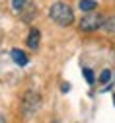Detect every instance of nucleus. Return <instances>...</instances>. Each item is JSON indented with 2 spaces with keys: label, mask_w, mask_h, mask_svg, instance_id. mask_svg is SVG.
Segmentation results:
<instances>
[{
  "label": "nucleus",
  "mask_w": 115,
  "mask_h": 123,
  "mask_svg": "<svg viewBox=\"0 0 115 123\" xmlns=\"http://www.w3.org/2000/svg\"><path fill=\"white\" fill-rule=\"evenodd\" d=\"M80 10H84V12H94L96 10V6H97V2L96 0H80Z\"/></svg>",
  "instance_id": "nucleus-7"
},
{
  "label": "nucleus",
  "mask_w": 115,
  "mask_h": 123,
  "mask_svg": "<svg viewBox=\"0 0 115 123\" xmlns=\"http://www.w3.org/2000/svg\"><path fill=\"white\" fill-rule=\"evenodd\" d=\"M39 43H41V31L39 29H29V33H27V37H25V45L29 49H37L39 47Z\"/></svg>",
  "instance_id": "nucleus-4"
},
{
  "label": "nucleus",
  "mask_w": 115,
  "mask_h": 123,
  "mask_svg": "<svg viewBox=\"0 0 115 123\" xmlns=\"http://www.w3.org/2000/svg\"><path fill=\"white\" fill-rule=\"evenodd\" d=\"M27 6V0H12V10L14 12H22Z\"/></svg>",
  "instance_id": "nucleus-8"
},
{
  "label": "nucleus",
  "mask_w": 115,
  "mask_h": 123,
  "mask_svg": "<svg viewBox=\"0 0 115 123\" xmlns=\"http://www.w3.org/2000/svg\"><path fill=\"white\" fill-rule=\"evenodd\" d=\"M102 22H103V16H100L96 12H86V16L78 22V29L82 33H92L102 27Z\"/></svg>",
  "instance_id": "nucleus-2"
},
{
  "label": "nucleus",
  "mask_w": 115,
  "mask_h": 123,
  "mask_svg": "<svg viewBox=\"0 0 115 123\" xmlns=\"http://www.w3.org/2000/svg\"><path fill=\"white\" fill-rule=\"evenodd\" d=\"M102 29L107 33H113L115 31V16H109V18H103L102 22Z\"/></svg>",
  "instance_id": "nucleus-6"
},
{
  "label": "nucleus",
  "mask_w": 115,
  "mask_h": 123,
  "mask_svg": "<svg viewBox=\"0 0 115 123\" xmlns=\"http://www.w3.org/2000/svg\"><path fill=\"white\" fill-rule=\"evenodd\" d=\"M113 98H115V96H113ZM113 104H115V100H113Z\"/></svg>",
  "instance_id": "nucleus-14"
},
{
  "label": "nucleus",
  "mask_w": 115,
  "mask_h": 123,
  "mask_svg": "<svg viewBox=\"0 0 115 123\" xmlns=\"http://www.w3.org/2000/svg\"><path fill=\"white\" fill-rule=\"evenodd\" d=\"M82 74H84V78H86L88 84H94V82H96V74H94L92 68H84V70H82Z\"/></svg>",
  "instance_id": "nucleus-9"
},
{
  "label": "nucleus",
  "mask_w": 115,
  "mask_h": 123,
  "mask_svg": "<svg viewBox=\"0 0 115 123\" xmlns=\"http://www.w3.org/2000/svg\"><path fill=\"white\" fill-rule=\"evenodd\" d=\"M39 104H41V98H39L37 92H25L24 102H22V111H24V115H25V117L33 115L35 110L39 107Z\"/></svg>",
  "instance_id": "nucleus-3"
},
{
  "label": "nucleus",
  "mask_w": 115,
  "mask_h": 123,
  "mask_svg": "<svg viewBox=\"0 0 115 123\" xmlns=\"http://www.w3.org/2000/svg\"><path fill=\"white\" fill-rule=\"evenodd\" d=\"M33 16H35V8H31V12H29V10H27V12H24L22 20H24V22H31V20H33Z\"/></svg>",
  "instance_id": "nucleus-11"
},
{
  "label": "nucleus",
  "mask_w": 115,
  "mask_h": 123,
  "mask_svg": "<svg viewBox=\"0 0 115 123\" xmlns=\"http://www.w3.org/2000/svg\"><path fill=\"white\" fill-rule=\"evenodd\" d=\"M51 123H61V121H59V119H53V121H51Z\"/></svg>",
  "instance_id": "nucleus-13"
},
{
  "label": "nucleus",
  "mask_w": 115,
  "mask_h": 123,
  "mask_svg": "<svg viewBox=\"0 0 115 123\" xmlns=\"http://www.w3.org/2000/svg\"><path fill=\"white\" fill-rule=\"evenodd\" d=\"M12 59H14V63L18 65V67H25L27 65V55L22 51V49H12Z\"/></svg>",
  "instance_id": "nucleus-5"
},
{
  "label": "nucleus",
  "mask_w": 115,
  "mask_h": 123,
  "mask_svg": "<svg viewBox=\"0 0 115 123\" xmlns=\"http://www.w3.org/2000/svg\"><path fill=\"white\" fill-rule=\"evenodd\" d=\"M49 16L61 27H68L74 24V12L67 2H55L51 6V10H49Z\"/></svg>",
  "instance_id": "nucleus-1"
},
{
  "label": "nucleus",
  "mask_w": 115,
  "mask_h": 123,
  "mask_svg": "<svg viewBox=\"0 0 115 123\" xmlns=\"http://www.w3.org/2000/svg\"><path fill=\"white\" fill-rule=\"evenodd\" d=\"M100 82H102L103 86H107V84L111 82V70H107V68H105V70L100 74Z\"/></svg>",
  "instance_id": "nucleus-10"
},
{
  "label": "nucleus",
  "mask_w": 115,
  "mask_h": 123,
  "mask_svg": "<svg viewBox=\"0 0 115 123\" xmlns=\"http://www.w3.org/2000/svg\"><path fill=\"white\" fill-rule=\"evenodd\" d=\"M0 123H6V119H4V115L0 113Z\"/></svg>",
  "instance_id": "nucleus-12"
}]
</instances>
